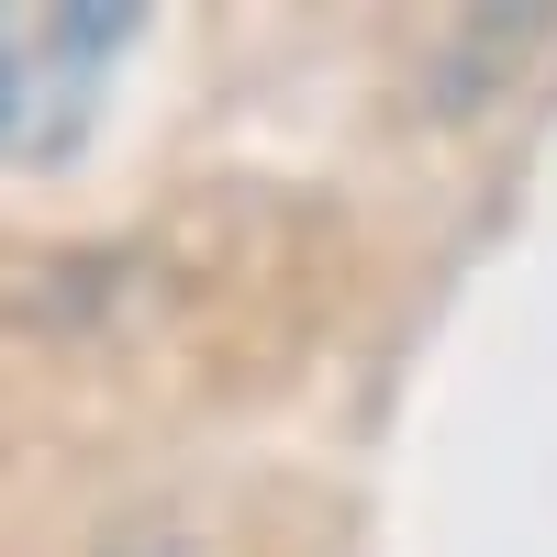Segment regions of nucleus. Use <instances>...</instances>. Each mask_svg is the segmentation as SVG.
<instances>
[{
    "instance_id": "obj_1",
    "label": "nucleus",
    "mask_w": 557,
    "mask_h": 557,
    "mask_svg": "<svg viewBox=\"0 0 557 557\" xmlns=\"http://www.w3.org/2000/svg\"><path fill=\"white\" fill-rule=\"evenodd\" d=\"M123 45H134V12H101V0L0 12V168L67 157L101 112V78L123 67Z\"/></svg>"
}]
</instances>
